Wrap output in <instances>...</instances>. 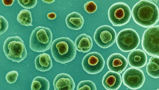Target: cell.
Here are the masks:
<instances>
[{"instance_id":"6da1fadb","label":"cell","mask_w":159,"mask_h":90,"mask_svg":"<svg viewBox=\"0 0 159 90\" xmlns=\"http://www.w3.org/2000/svg\"><path fill=\"white\" fill-rule=\"evenodd\" d=\"M131 14L134 22L145 28L154 26L159 21L158 7L148 0H141L136 3L132 9Z\"/></svg>"},{"instance_id":"7a4b0ae2","label":"cell","mask_w":159,"mask_h":90,"mask_svg":"<svg viewBox=\"0 0 159 90\" xmlns=\"http://www.w3.org/2000/svg\"><path fill=\"white\" fill-rule=\"evenodd\" d=\"M51 50L55 60L62 64L73 60L76 53L75 43L67 37H60L54 40L52 43Z\"/></svg>"},{"instance_id":"3957f363","label":"cell","mask_w":159,"mask_h":90,"mask_svg":"<svg viewBox=\"0 0 159 90\" xmlns=\"http://www.w3.org/2000/svg\"><path fill=\"white\" fill-rule=\"evenodd\" d=\"M52 39V34L49 28L39 26L31 33L30 39V47L34 51L45 52L50 48Z\"/></svg>"},{"instance_id":"277c9868","label":"cell","mask_w":159,"mask_h":90,"mask_svg":"<svg viewBox=\"0 0 159 90\" xmlns=\"http://www.w3.org/2000/svg\"><path fill=\"white\" fill-rule=\"evenodd\" d=\"M3 49L8 59L18 63L23 61L27 55L24 42L17 36L7 38L4 42Z\"/></svg>"},{"instance_id":"5b68a950","label":"cell","mask_w":159,"mask_h":90,"mask_svg":"<svg viewBox=\"0 0 159 90\" xmlns=\"http://www.w3.org/2000/svg\"><path fill=\"white\" fill-rule=\"evenodd\" d=\"M108 15L109 19L113 26L120 27L129 22L131 12L129 6L126 3L118 2L110 6Z\"/></svg>"},{"instance_id":"8992f818","label":"cell","mask_w":159,"mask_h":90,"mask_svg":"<svg viewBox=\"0 0 159 90\" xmlns=\"http://www.w3.org/2000/svg\"><path fill=\"white\" fill-rule=\"evenodd\" d=\"M141 45L149 55L159 57V25L150 27L143 34Z\"/></svg>"},{"instance_id":"52a82bcc","label":"cell","mask_w":159,"mask_h":90,"mask_svg":"<svg viewBox=\"0 0 159 90\" xmlns=\"http://www.w3.org/2000/svg\"><path fill=\"white\" fill-rule=\"evenodd\" d=\"M116 42L121 51L128 52L135 50L138 47L140 39L135 30L131 28H125L118 33Z\"/></svg>"},{"instance_id":"ba28073f","label":"cell","mask_w":159,"mask_h":90,"mask_svg":"<svg viewBox=\"0 0 159 90\" xmlns=\"http://www.w3.org/2000/svg\"><path fill=\"white\" fill-rule=\"evenodd\" d=\"M117 37L115 30L111 26L104 25L96 30L94 39L97 45L103 48H107L112 45Z\"/></svg>"},{"instance_id":"9c48e42d","label":"cell","mask_w":159,"mask_h":90,"mask_svg":"<svg viewBox=\"0 0 159 90\" xmlns=\"http://www.w3.org/2000/svg\"><path fill=\"white\" fill-rule=\"evenodd\" d=\"M105 60L102 55L96 52H92L86 54L83 58L82 64L84 70L88 73L96 74L103 69Z\"/></svg>"},{"instance_id":"30bf717a","label":"cell","mask_w":159,"mask_h":90,"mask_svg":"<svg viewBox=\"0 0 159 90\" xmlns=\"http://www.w3.org/2000/svg\"><path fill=\"white\" fill-rule=\"evenodd\" d=\"M122 80L124 85L130 89L136 90L143 86L145 81V77L141 70L129 68L123 73Z\"/></svg>"},{"instance_id":"8fae6325","label":"cell","mask_w":159,"mask_h":90,"mask_svg":"<svg viewBox=\"0 0 159 90\" xmlns=\"http://www.w3.org/2000/svg\"><path fill=\"white\" fill-rule=\"evenodd\" d=\"M128 63L126 58L119 53L112 54L107 60V65L109 70L119 74L121 73L125 70Z\"/></svg>"},{"instance_id":"7c38bea8","label":"cell","mask_w":159,"mask_h":90,"mask_svg":"<svg viewBox=\"0 0 159 90\" xmlns=\"http://www.w3.org/2000/svg\"><path fill=\"white\" fill-rule=\"evenodd\" d=\"M54 90H74L75 84L69 75L61 73L57 75L53 81Z\"/></svg>"},{"instance_id":"4fadbf2b","label":"cell","mask_w":159,"mask_h":90,"mask_svg":"<svg viewBox=\"0 0 159 90\" xmlns=\"http://www.w3.org/2000/svg\"><path fill=\"white\" fill-rule=\"evenodd\" d=\"M122 82L121 76L119 73L110 71L104 75L102 80V85L107 90H117Z\"/></svg>"},{"instance_id":"5bb4252c","label":"cell","mask_w":159,"mask_h":90,"mask_svg":"<svg viewBox=\"0 0 159 90\" xmlns=\"http://www.w3.org/2000/svg\"><path fill=\"white\" fill-rule=\"evenodd\" d=\"M128 61L131 67L137 68H141L147 63V55L144 51L141 49H135L129 54Z\"/></svg>"},{"instance_id":"9a60e30c","label":"cell","mask_w":159,"mask_h":90,"mask_svg":"<svg viewBox=\"0 0 159 90\" xmlns=\"http://www.w3.org/2000/svg\"><path fill=\"white\" fill-rule=\"evenodd\" d=\"M36 69L41 72H46L50 70L52 67V63L50 55L43 53L38 55L34 60Z\"/></svg>"},{"instance_id":"2e32d148","label":"cell","mask_w":159,"mask_h":90,"mask_svg":"<svg viewBox=\"0 0 159 90\" xmlns=\"http://www.w3.org/2000/svg\"><path fill=\"white\" fill-rule=\"evenodd\" d=\"M75 44L76 49L83 53L89 52L93 46L91 38L85 33L81 34L76 38Z\"/></svg>"},{"instance_id":"e0dca14e","label":"cell","mask_w":159,"mask_h":90,"mask_svg":"<svg viewBox=\"0 0 159 90\" xmlns=\"http://www.w3.org/2000/svg\"><path fill=\"white\" fill-rule=\"evenodd\" d=\"M84 21L83 16L76 12L69 14L66 18V22L68 27L75 30L80 29L83 25Z\"/></svg>"},{"instance_id":"ac0fdd59","label":"cell","mask_w":159,"mask_h":90,"mask_svg":"<svg viewBox=\"0 0 159 90\" xmlns=\"http://www.w3.org/2000/svg\"><path fill=\"white\" fill-rule=\"evenodd\" d=\"M146 69L149 76L154 78H159V57L150 58L147 64Z\"/></svg>"},{"instance_id":"d6986e66","label":"cell","mask_w":159,"mask_h":90,"mask_svg":"<svg viewBox=\"0 0 159 90\" xmlns=\"http://www.w3.org/2000/svg\"><path fill=\"white\" fill-rule=\"evenodd\" d=\"M50 83L45 77L38 76L33 79L31 86V90H49Z\"/></svg>"},{"instance_id":"ffe728a7","label":"cell","mask_w":159,"mask_h":90,"mask_svg":"<svg viewBox=\"0 0 159 90\" xmlns=\"http://www.w3.org/2000/svg\"><path fill=\"white\" fill-rule=\"evenodd\" d=\"M17 20L23 26H33L31 13L27 9H25L20 11L17 15Z\"/></svg>"},{"instance_id":"44dd1931","label":"cell","mask_w":159,"mask_h":90,"mask_svg":"<svg viewBox=\"0 0 159 90\" xmlns=\"http://www.w3.org/2000/svg\"><path fill=\"white\" fill-rule=\"evenodd\" d=\"M77 90H97L95 84L90 80L80 81L77 87Z\"/></svg>"},{"instance_id":"7402d4cb","label":"cell","mask_w":159,"mask_h":90,"mask_svg":"<svg viewBox=\"0 0 159 90\" xmlns=\"http://www.w3.org/2000/svg\"><path fill=\"white\" fill-rule=\"evenodd\" d=\"M18 2L22 7L26 9H30L34 7L36 5L37 0H18Z\"/></svg>"},{"instance_id":"603a6c76","label":"cell","mask_w":159,"mask_h":90,"mask_svg":"<svg viewBox=\"0 0 159 90\" xmlns=\"http://www.w3.org/2000/svg\"><path fill=\"white\" fill-rule=\"evenodd\" d=\"M18 75L17 71L13 70L10 71L7 74L5 78L8 83L11 84L16 82Z\"/></svg>"},{"instance_id":"cb8c5ba5","label":"cell","mask_w":159,"mask_h":90,"mask_svg":"<svg viewBox=\"0 0 159 90\" xmlns=\"http://www.w3.org/2000/svg\"><path fill=\"white\" fill-rule=\"evenodd\" d=\"M84 10L89 13H92L96 10L97 6L94 2L90 1L87 2L84 5Z\"/></svg>"},{"instance_id":"d4e9b609","label":"cell","mask_w":159,"mask_h":90,"mask_svg":"<svg viewBox=\"0 0 159 90\" xmlns=\"http://www.w3.org/2000/svg\"><path fill=\"white\" fill-rule=\"evenodd\" d=\"M0 35H1L4 33L8 29V23L6 18L1 15H0Z\"/></svg>"},{"instance_id":"484cf974","label":"cell","mask_w":159,"mask_h":90,"mask_svg":"<svg viewBox=\"0 0 159 90\" xmlns=\"http://www.w3.org/2000/svg\"><path fill=\"white\" fill-rule=\"evenodd\" d=\"M14 0H2L3 4L6 6H11L13 4Z\"/></svg>"},{"instance_id":"4316f807","label":"cell","mask_w":159,"mask_h":90,"mask_svg":"<svg viewBox=\"0 0 159 90\" xmlns=\"http://www.w3.org/2000/svg\"><path fill=\"white\" fill-rule=\"evenodd\" d=\"M48 18L51 20H53L55 19L56 17V15L54 12L48 13L47 15Z\"/></svg>"},{"instance_id":"83f0119b","label":"cell","mask_w":159,"mask_h":90,"mask_svg":"<svg viewBox=\"0 0 159 90\" xmlns=\"http://www.w3.org/2000/svg\"><path fill=\"white\" fill-rule=\"evenodd\" d=\"M42 1L43 2H45L46 3H48V4H50V3H52L53 2H54L55 0H43Z\"/></svg>"},{"instance_id":"f1b7e54d","label":"cell","mask_w":159,"mask_h":90,"mask_svg":"<svg viewBox=\"0 0 159 90\" xmlns=\"http://www.w3.org/2000/svg\"><path fill=\"white\" fill-rule=\"evenodd\" d=\"M156 90H159V88H158V89H157Z\"/></svg>"}]
</instances>
